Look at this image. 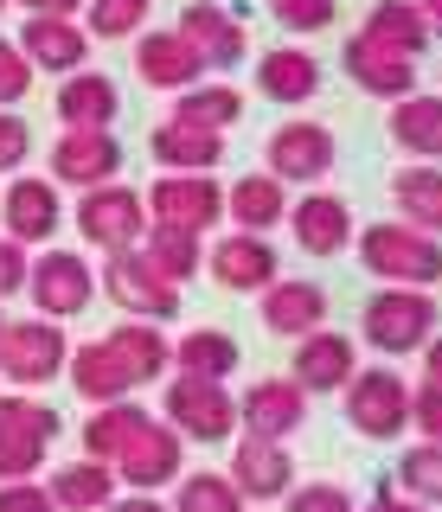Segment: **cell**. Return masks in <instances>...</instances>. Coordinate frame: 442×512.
Returning <instances> with one entry per match:
<instances>
[{"mask_svg":"<svg viewBox=\"0 0 442 512\" xmlns=\"http://www.w3.org/2000/svg\"><path fill=\"white\" fill-rule=\"evenodd\" d=\"M359 263H366L385 288H430V282H442V244L423 237V231H410L404 218L366 224V231H359Z\"/></svg>","mask_w":442,"mask_h":512,"instance_id":"obj_1","label":"cell"},{"mask_svg":"<svg viewBox=\"0 0 442 512\" xmlns=\"http://www.w3.org/2000/svg\"><path fill=\"white\" fill-rule=\"evenodd\" d=\"M359 333L378 352H417L436 340V301L430 288H378L359 314Z\"/></svg>","mask_w":442,"mask_h":512,"instance_id":"obj_2","label":"cell"},{"mask_svg":"<svg viewBox=\"0 0 442 512\" xmlns=\"http://www.w3.org/2000/svg\"><path fill=\"white\" fill-rule=\"evenodd\" d=\"M141 205H148V224H161V231L205 237L218 224V212H225V186L212 173H161L141 192Z\"/></svg>","mask_w":442,"mask_h":512,"instance_id":"obj_3","label":"cell"},{"mask_svg":"<svg viewBox=\"0 0 442 512\" xmlns=\"http://www.w3.org/2000/svg\"><path fill=\"white\" fill-rule=\"evenodd\" d=\"M77 231H84V244H97L103 256H122V250H135L141 237H148V205H141V192L122 186V180L90 186L84 199H77Z\"/></svg>","mask_w":442,"mask_h":512,"instance_id":"obj_4","label":"cell"},{"mask_svg":"<svg viewBox=\"0 0 442 512\" xmlns=\"http://www.w3.org/2000/svg\"><path fill=\"white\" fill-rule=\"evenodd\" d=\"M340 391H346V423H353L359 436H372V442L404 436V423H410V384L391 372V365H366V372H353Z\"/></svg>","mask_w":442,"mask_h":512,"instance_id":"obj_5","label":"cell"},{"mask_svg":"<svg viewBox=\"0 0 442 512\" xmlns=\"http://www.w3.org/2000/svg\"><path fill=\"white\" fill-rule=\"evenodd\" d=\"M167 429L173 436H193V442H225L231 429H238V397L225 391L218 378H193L180 372L167 384Z\"/></svg>","mask_w":442,"mask_h":512,"instance_id":"obj_6","label":"cell"},{"mask_svg":"<svg viewBox=\"0 0 442 512\" xmlns=\"http://www.w3.org/2000/svg\"><path fill=\"white\" fill-rule=\"evenodd\" d=\"M26 295H33L39 320H71V314H84L90 301H97V269H90L77 250L52 244L45 256H33V269H26Z\"/></svg>","mask_w":442,"mask_h":512,"instance_id":"obj_7","label":"cell"},{"mask_svg":"<svg viewBox=\"0 0 442 512\" xmlns=\"http://www.w3.org/2000/svg\"><path fill=\"white\" fill-rule=\"evenodd\" d=\"M71 359V340L58 333V320H7L0 327V372L13 384H52Z\"/></svg>","mask_w":442,"mask_h":512,"instance_id":"obj_8","label":"cell"},{"mask_svg":"<svg viewBox=\"0 0 442 512\" xmlns=\"http://www.w3.org/2000/svg\"><path fill=\"white\" fill-rule=\"evenodd\" d=\"M103 295L116 301V308H129V320H154V327L180 314V288L154 276V269L141 263V250L103 256Z\"/></svg>","mask_w":442,"mask_h":512,"instance_id":"obj_9","label":"cell"},{"mask_svg":"<svg viewBox=\"0 0 442 512\" xmlns=\"http://www.w3.org/2000/svg\"><path fill=\"white\" fill-rule=\"evenodd\" d=\"M270 180H327L334 173V128L327 122H308V116H295V122H282L276 135H270Z\"/></svg>","mask_w":442,"mask_h":512,"instance_id":"obj_10","label":"cell"},{"mask_svg":"<svg viewBox=\"0 0 442 512\" xmlns=\"http://www.w3.org/2000/svg\"><path fill=\"white\" fill-rule=\"evenodd\" d=\"M122 173V141L109 135V128H65L52 148V186H109Z\"/></svg>","mask_w":442,"mask_h":512,"instance_id":"obj_11","label":"cell"},{"mask_svg":"<svg viewBox=\"0 0 442 512\" xmlns=\"http://www.w3.org/2000/svg\"><path fill=\"white\" fill-rule=\"evenodd\" d=\"M238 423H244V436L282 442V436H295V429L308 423V391L295 378H257L238 397Z\"/></svg>","mask_w":442,"mask_h":512,"instance_id":"obj_12","label":"cell"},{"mask_svg":"<svg viewBox=\"0 0 442 512\" xmlns=\"http://www.w3.org/2000/svg\"><path fill=\"white\" fill-rule=\"evenodd\" d=\"M0 218H7V237L26 250V244H52L65 205H58V186L52 180H39V173H13L7 199H0Z\"/></svg>","mask_w":442,"mask_h":512,"instance_id":"obj_13","label":"cell"},{"mask_svg":"<svg viewBox=\"0 0 442 512\" xmlns=\"http://www.w3.org/2000/svg\"><path fill=\"white\" fill-rule=\"evenodd\" d=\"M180 461H186V448H180V436H173L167 423H141L135 429V442L116 455V474L129 480L135 493H154V487H167V480H180Z\"/></svg>","mask_w":442,"mask_h":512,"instance_id":"obj_14","label":"cell"},{"mask_svg":"<svg viewBox=\"0 0 442 512\" xmlns=\"http://www.w3.org/2000/svg\"><path fill=\"white\" fill-rule=\"evenodd\" d=\"M289 231L308 256H340L353 244V205H346L340 192H302V199L289 205Z\"/></svg>","mask_w":442,"mask_h":512,"instance_id":"obj_15","label":"cell"},{"mask_svg":"<svg viewBox=\"0 0 442 512\" xmlns=\"http://www.w3.org/2000/svg\"><path fill=\"white\" fill-rule=\"evenodd\" d=\"M13 45L33 58V71H65V77L84 71V58H90V32L77 20H58V13H26Z\"/></svg>","mask_w":442,"mask_h":512,"instance_id":"obj_16","label":"cell"},{"mask_svg":"<svg viewBox=\"0 0 442 512\" xmlns=\"http://www.w3.org/2000/svg\"><path fill=\"white\" fill-rule=\"evenodd\" d=\"M231 487L244 493V500H282V493L295 487V461L282 442H263V436H244L231 448Z\"/></svg>","mask_w":442,"mask_h":512,"instance_id":"obj_17","label":"cell"},{"mask_svg":"<svg viewBox=\"0 0 442 512\" xmlns=\"http://www.w3.org/2000/svg\"><path fill=\"white\" fill-rule=\"evenodd\" d=\"M353 372H359L353 340H346V333H334V327H314V333H302V346H295V372H289V378L314 397V391H340Z\"/></svg>","mask_w":442,"mask_h":512,"instance_id":"obj_18","label":"cell"},{"mask_svg":"<svg viewBox=\"0 0 442 512\" xmlns=\"http://www.w3.org/2000/svg\"><path fill=\"white\" fill-rule=\"evenodd\" d=\"M346 77H353L359 90H372V96H385V103H398V96L417 90V58H404V52H385V45H372V39H346Z\"/></svg>","mask_w":442,"mask_h":512,"instance_id":"obj_19","label":"cell"},{"mask_svg":"<svg viewBox=\"0 0 442 512\" xmlns=\"http://www.w3.org/2000/svg\"><path fill=\"white\" fill-rule=\"evenodd\" d=\"M199 71H205V58L180 39V32H141V39H135V77H141V84H154V90H193Z\"/></svg>","mask_w":442,"mask_h":512,"instance_id":"obj_20","label":"cell"},{"mask_svg":"<svg viewBox=\"0 0 442 512\" xmlns=\"http://www.w3.org/2000/svg\"><path fill=\"white\" fill-rule=\"evenodd\" d=\"M148 148H154V160H161L167 173H212L218 160H225V135H212V128H199V122L167 116V122H154Z\"/></svg>","mask_w":442,"mask_h":512,"instance_id":"obj_21","label":"cell"},{"mask_svg":"<svg viewBox=\"0 0 442 512\" xmlns=\"http://www.w3.org/2000/svg\"><path fill=\"white\" fill-rule=\"evenodd\" d=\"M327 320V295L314 288L308 276H276L263 288V327L270 333H289V340H302Z\"/></svg>","mask_w":442,"mask_h":512,"instance_id":"obj_22","label":"cell"},{"mask_svg":"<svg viewBox=\"0 0 442 512\" xmlns=\"http://www.w3.org/2000/svg\"><path fill=\"white\" fill-rule=\"evenodd\" d=\"M385 128H391V141H398L404 154L442 167V96H430V90L398 96V103H391V116H385Z\"/></svg>","mask_w":442,"mask_h":512,"instance_id":"obj_23","label":"cell"},{"mask_svg":"<svg viewBox=\"0 0 442 512\" xmlns=\"http://www.w3.org/2000/svg\"><path fill=\"white\" fill-rule=\"evenodd\" d=\"M65 372H71V384H77V397H90V404H122V397L135 391L129 365L116 359V346H109V340H84V346H71Z\"/></svg>","mask_w":442,"mask_h":512,"instance_id":"obj_24","label":"cell"},{"mask_svg":"<svg viewBox=\"0 0 442 512\" xmlns=\"http://www.w3.org/2000/svg\"><path fill=\"white\" fill-rule=\"evenodd\" d=\"M173 32H180V39L193 45L205 64H238V58L250 52V45H244V26L231 20L225 7H212V0H193V7L180 13V26H173Z\"/></svg>","mask_w":442,"mask_h":512,"instance_id":"obj_25","label":"cell"},{"mask_svg":"<svg viewBox=\"0 0 442 512\" xmlns=\"http://www.w3.org/2000/svg\"><path fill=\"white\" fill-rule=\"evenodd\" d=\"M52 109H58V122H65V128H109V122H116V109H122V90H116V77H109V71H71Z\"/></svg>","mask_w":442,"mask_h":512,"instance_id":"obj_26","label":"cell"},{"mask_svg":"<svg viewBox=\"0 0 442 512\" xmlns=\"http://www.w3.org/2000/svg\"><path fill=\"white\" fill-rule=\"evenodd\" d=\"M257 90L270 96V103H308V96L321 90V58L302 52V45H270V52L257 58Z\"/></svg>","mask_w":442,"mask_h":512,"instance_id":"obj_27","label":"cell"},{"mask_svg":"<svg viewBox=\"0 0 442 512\" xmlns=\"http://www.w3.org/2000/svg\"><path fill=\"white\" fill-rule=\"evenodd\" d=\"M205 263H212V276L225 282V288H270V282H276V250L263 244L257 231H231V237H218Z\"/></svg>","mask_w":442,"mask_h":512,"instance_id":"obj_28","label":"cell"},{"mask_svg":"<svg viewBox=\"0 0 442 512\" xmlns=\"http://www.w3.org/2000/svg\"><path fill=\"white\" fill-rule=\"evenodd\" d=\"M391 199H398V212L410 231L436 237L442 231V167H430V160H410V167L391 173Z\"/></svg>","mask_w":442,"mask_h":512,"instance_id":"obj_29","label":"cell"},{"mask_svg":"<svg viewBox=\"0 0 442 512\" xmlns=\"http://www.w3.org/2000/svg\"><path fill=\"white\" fill-rule=\"evenodd\" d=\"M103 340L116 346V359L129 365V378H135V384L161 378L167 365H173V346H167V333L154 327V320H122V327H109Z\"/></svg>","mask_w":442,"mask_h":512,"instance_id":"obj_30","label":"cell"},{"mask_svg":"<svg viewBox=\"0 0 442 512\" xmlns=\"http://www.w3.org/2000/svg\"><path fill=\"white\" fill-rule=\"evenodd\" d=\"M225 212L238 218V231H270V224L289 218V199H282V180H270V173H244L238 186H225Z\"/></svg>","mask_w":442,"mask_h":512,"instance_id":"obj_31","label":"cell"},{"mask_svg":"<svg viewBox=\"0 0 442 512\" xmlns=\"http://www.w3.org/2000/svg\"><path fill=\"white\" fill-rule=\"evenodd\" d=\"M148 423V410L141 404H97L90 410V423H84V461H103V468H116V455L135 442V429Z\"/></svg>","mask_w":442,"mask_h":512,"instance_id":"obj_32","label":"cell"},{"mask_svg":"<svg viewBox=\"0 0 442 512\" xmlns=\"http://www.w3.org/2000/svg\"><path fill=\"white\" fill-rule=\"evenodd\" d=\"M52 506L58 512H103L116 500V468H103V461H71V468L52 474Z\"/></svg>","mask_w":442,"mask_h":512,"instance_id":"obj_33","label":"cell"},{"mask_svg":"<svg viewBox=\"0 0 442 512\" xmlns=\"http://www.w3.org/2000/svg\"><path fill=\"white\" fill-rule=\"evenodd\" d=\"M359 39L385 45V52H404V58H417L423 45H430V26L417 20V7H410V0H378V7L366 13V26H359Z\"/></svg>","mask_w":442,"mask_h":512,"instance_id":"obj_34","label":"cell"},{"mask_svg":"<svg viewBox=\"0 0 442 512\" xmlns=\"http://www.w3.org/2000/svg\"><path fill=\"white\" fill-rule=\"evenodd\" d=\"M173 365L193 378H218L225 384L231 372H238V340H231L225 327H193L180 346H173Z\"/></svg>","mask_w":442,"mask_h":512,"instance_id":"obj_35","label":"cell"},{"mask_svg":"<svg viewBox=\"0 0 442 512\" xmlns=\"http://www.w3.org/2000/svg\"><path fill=\"white\" fill-rule=\"evenodd\" d=\"M135 250H141V263H148L161 282H173V288H180V282L205 263V244H199V237H186V231H161V224H148V237H141Z\"/></svg>","mask_w":442,"mask_h":512,"instance_id":"obj_36","label":"cell"},{"mask_svg":"<svg viewBox=\"0 0 442 512\" xmlns=\"http://www.w3.org/2000/svg\"><path fill=\"white\" fill-rule=\"evenodd\" d=\"M173 116L225 135V128L244 116V96H238V84H193V90H180V109H173Z\"/></svg>","mask_w":442,"mask_h":512,"instance_id":"obj_37","label":"cell"},{"mask_svg":"<svg viewBox=\"0 0 442 512\" xmlns=\"http://www.w3.org/2000/svg\"><path fill=\"white\" fill-rule=\"evenodd\" d=\"M398 487H404V500H417V506H442V442L410 448L398 461Z\"/></svg>","mask_w":442,"mask_h":512,"instance_id":"obj_38","label":"cell"},{"mask_svg":"<svg viewBox=\"0 0 442 512\" xmlns=\"http://www.w3.org/2000/svg\"><path fill=\"white\" fill-rule=\"evenodd\" d=\"M58 410L39 397H7L0 391V436H33V442H58Z\"/></svg>","mask_w":442,"mask_h":512,"instance_id":"obj_39","label":"cell"},{"mask_svg":"<svg viewBox=\"0 0 442 512\" xmlns=\"http://www.w3.org/2000/svg\"><path fill=\"white\" fill-rule=\"evenodd\" d=\"M173 512H244V493L225 474H180Z\"/></svg>","mask_w":442,"mask_h":512,"instance_id":"obj_40","label":"cell"},{"mask_svg":"<svg viewBox=\"0 0 442 512\" xmlns=\"http://www.w3.org/2000/svg\"><path fill=\"white\" fill-rule=\"evenodd\" d=\"M84 7H90V20H84L90 39H129V32H141L154 0H84Z\"/></svg>","mask_w":442,"mask_h":512,"instance_id":"obj_41","label":"cell"},{"mask_svg":"<svg viewBox=\"0 0 442 512\" xmlns=\"http://www.w3.org/2000/svg\"><path fill=\"white\" fill-rule=\"evenodd\" d=\"M282 512H359L353 493L340 480H308V487H289L282 493Z\"/></svg>","mask_w":442,"mask_h":512,"instance_id":"obj_42","label":"cell"},{"mask_svg":"<svg viewBox=\"0 0 442 512\" xmlns=\"http://www.w3.org/2000/svg\"><path fill=\"white\" fill-rule=\"evenodd\" d=\"M45 448L52 442H33V436H0V487L7 480H33L45 468Z\"/></svg>","mask_w":442,"mask_h":512,"instance_id":"obj_43","label":"cell"},{"mask_svg":"<svg viewBox=\"0 0 442 512\" xmlns=\"http://www.w3.org/2000/svg\"><path fill=\"white\" fill-rule=\"evenodd\" d=\"M270 13L289 32H327L334 13H340V0H270Z\"/></svg>","mask_w":442,"mask_h":512,"instance_id":"obj_44","label":"cell"},{"mask_svg":"<svg viewBox=\"0 0 442 512\" xmlns=\"http://www.w3.org/2000/svg\"><path fill=\"white\" fill-rule=\"evenodd\" d=\"M26 90H33V58H26L13 39H0V109L20 103Z\"/></svg>","mask_w":442,"mask_h":512,"instance_id":"obj_45","label":"cell"},{"mask_svg":"<svg viewBox=\"0 0 442 512\" xmlns=\"http://www.w3.org/2000/svg\"><path fill=\"white\" fill-rule=\"evenodd\" d=\"M26 154H33V128H26V116L0 109V173H20Z\"/></svg>","mask_w":442,"mask_h":512,"instance_id":"obj_46","label":"cell"},{"mask_svg":"<svg viewBox=\"0 0 442 512\" xmlns=\"http://www.w3.org/2000/svg\"><path fill=\"white\" fill-rule=\"evenodd\" d=\"M410 423L423 429V442H442V391L436 384H417V391H410Z\"/></svg>","mask_w":442,"mask_h":512,"instance_id":"obj_47","label":"cell"},{"mask_svg":"<svg viewBox=\"0 0 442 512\" xmlns=\"http://www.w3.org/2000/svg\"><path fill=\"white\" fill-rule=\"evenodd\" d=\"M0 512H58V506L39 480H7V487H0Z\"/></svg>","mask_w":442,"mask_h":512,"instance_id":"obj_48","label":"cell"},{"mask_svg":"<svg viewBox=\"0 0 442 512\" xmlns=\"http://www.w3.org/2000/svg\"><path fill=\"white\" fill-rule=\"evenodd\" d=\"M26 269H33V256H26L20 244H13V237H0V301H7V295H20V288H26Z\"/></svg>","mask_w":442,"mask_h":512,"instance_id":"obj_49","label":"cell"},{"mask_svg":"<svg viewBox=\"0 0 442 512\" xmlns=\"http://www.w3.org/2000/svg\"><path fill=\"white\" fill-rule=\"evenodd\" d=\"M103 512H173V506H161L154 493H129V500H109Z\"/></svg>","mask_w":442,"mask_h":512,"instance_id":"obj_50","label":"cell"},{"mask_svg":"<svg viewBox=\"0 0 442 512\" xmlns=\"http://www.w3.org/2000/svg\"><path fill=\"white\" fill-rule=\"evenodd\" d=\"M26 13H58V20H77V7H84V0H20Z\"/></svg>","mask_w":442,"mask_h":512,"instance_id":"obj_51","label":"cell"},{"mask_svg":"<svg viewBox=\"0 0 442 512\" xmlns=\"http://www.w3.org/2000/svg\"><path fill=\"white\" fill-rule=\"evenodd\" d=\"M423 384H436V391H442V340L423 346Z\"/></svg>","mask_w":442,"mask_h":512,"instance_id":"obj_52","label":"cell"},{"mask_svg":"<svg viewBox=\"0 0 442 512\" xmlns=\"http://www.w3.org/2000/svg\"><path fill=\"white\" fill-rule=\"evenodd\" d=\"M410 7H417V20L430 26V39H442V0H410Z\"/></svg>","mask_w":442,"mask_h":512,"instance_id":"obj_53","label":"cell"},{"mask_svg":"<svg viewBox=\"0 0 442 512\" xmlns=\"http://www.w3.org/2000/svg\"><path fill=\"white\" fill-rule=\"evenodd\" d=\"M366 512H423V506H417V500H404V493H378Z\"/></svg>","mask_w":442,"mask_h":512,"instance_id":"obj_54","label":"cell"},{"mask_svg":"<svg viewBox=\"0 0 442 512\" xmlns=\"http://www.w3.org/2000/svg\"><path fill=\"white\" fill-rule=\"evenodd\" d=\"M0 327H7V320H0Z\"/></svg>","mask_w":442,"mask_h":512,"instance_id":"obj_55","label":"cell"},{"mask_svg":"<svg viewBox=\"0 0 442 512\" xmlns=\"http://www.w3.org/2000/svg\"><path fill=\"white\" fill-rule=\"evenodd\" d=\"M0 7H7V0H0Z\"/></svg>","mask_w":442,"mask_h":512,"instance_id":"obj_56","label":"cell"}]
</instances>
